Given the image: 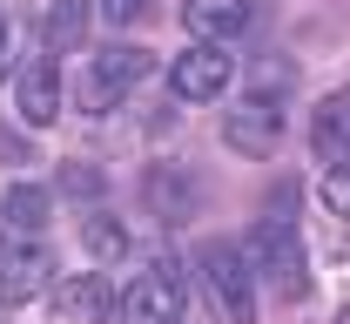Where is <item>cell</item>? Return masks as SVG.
<instances>
[{
  "label": "cell",
  "instance_id": "cell-12",
  "mask_svg": "<svg viewBox=\"0 0 350 324\" xmlns=\"http://www.w3.org/2000/svg\"><path fill=\"white\" fill-rule=\"evenodd\" d=\"M47 216H54V196H47L41 183H14L7 196H0V223H7L14 236H27V243H34V230H41Z\"/></svg>",
  "mask_w": 350,
  "mask_h": 324
},
{
  "label": "cell",
  "instance_id": "cell-7",
  "mask_svg": "<svg viewBox=\"0 0 350 324\" xmlns=\"http://www.w3.org/2000/svg\"><path fill=\"white\" fill-rule=\"evenodd\" d=\"M115 311H122V290L101 277V271L54 284V318H68V324H108Z\"/></svg>",
  "mask_w": 350,
  "mask_h": 324
},
{
  "label": "cell",
  "instance_id": "cell-13",
  "mask_svg": "<svg viewBox=\"0 0 350 324\" xmlns=\"http://www.w3.org/2000/svg\"><path fill=\"white\" fill-rule=\"evenodd\" d=\"M344 115H350V95H323V108H317V122H310V142H317V155L330 162V169H344Z\"/></svg>",
  "mask_w": 350,
  "mask_h": 324
},
{
  "label": "cell",
  "instance_id": "cell-16",
  "mask_svg": "<svg viewBox=\"0 0 350 324\" xmlns=\"http://www.w3.org/2000/svg\"><path fill=\"white\" fill-rule=\"evenodd\" d=\"M68 189H75V196H94V189H101V176H94V169H81V162H75V169H68Z\"/></svg>",
  "mask_w": 350,
  "mask_h": 324
},
{
  "label": "cell",
  "instance_id": "cell-8",
  "mask_svg": "<svg viewBox=\"0 0 350 324\" xmlns=\"http://www.w3.org/2000/svg\"><path fill=\"white\" fill-rule=\"evenodd\" d=\"M222 142L236 149V155H276V142H283V115L276 108H262V101H243V108H229L222 115Z\"/></svg>",
  "mask_w": 350,
  "mask_h": 324
},
{
  "label": "cell",
  "instance_id": "cell-3",
  "mask_svg": "<svg viewBox=\"0 0 350 324\" xmlns=\"http://www.w3.org/2000/svg\"><path fill=\"white\" fill-rule=\"evenodd\" d=\"M229 82H236V54H229V47H216V41H196L189 54H175V61H169L175 101H216Z\"/></svg>",
  "mask_w": 350,
  "mask_h": 324
},
{
  "label": "cell",
  "instance_id": "cell-11",
  "mask_svg": "<svg viewBox=\"0 0 350 324\" xmlns=\"http://www.w3.org/2000/svg\"><path fill=\"white\" fill-rule=\"evenodd\" d=\"M88 21H94L88 0H54L41 14V54H75L88 41Z\"/></svg>",
  "mask_w": 350,
  "mask_h": 324
},
{
  "label": "cell",
  "instance_id": "cell-14",
  "mask_svg": "<svg viewBox=\"0 0 350 324\" xmlns=\"http://www.w3.org/2000/svg\"><path fill=\"white\" fill-rule=\"evenodd\" d=\"M142 196H148V210H162L169 223H182V216L196 210V183H189V169H155Z\"/></svg>",
  "mask_w": 350,
  "mask_h": 324
},
{
  "label": "cell",
  "instance_id": "cell-4",
  "mask_svg": "<svg viewBox=\"0 0 350 324\" xmlns=\"http://www.w3.org/2000/svg\"><path fill=\"white\" fill-rule=\"evenodd\" d=\"M182 304H189L182 271H175V264H148V271L129 284V297H122V318L129 324H175Z\"/></svg>",
  "mask_w": 350,
  "mask_h": 324
},
{
  "label": "cell",
  "instance_id": "cell-9",
  "mask_svg": "<svg viewBox=\"0 0 350 324\" xmlns=\"http://www.w3.org/2000/svg\"><path fill=\"white\" fill-rule=\"evenodd\" d=\"M182 21H189V34L196 41H229V34H243L250 21H256V0H182Z\"/></svg>",
  "mask_w": 350,
  "mask_h": 324
},
{
  "label": "cell",
  "instance_id": "cell-2",
  "mask_svg": "<svg viewBox=\"0 0 350 324\" xmlns=\"http://www.w3.org/2000/svg\"><path fill=\"white\" fill-rule=\"evenodd\" d=\"M256 271L283 297H310V257H304V236H297V223H290V189L276 196V210L256 223Z\"/></svg>",
  "mask_w": 350,
  "mask_h": 324
},
{
  "label": "cell",
  "instance_id": "cell-18",
  "mask_svg": "<svg viewBox=\"0 0 350 324\" xmlns=\"http://www.w3.org/2000/svg\"><path fill=\"white\" fill-rule=\"evenodd\" d=\"M101 7H108V21H135V14H142L148 0H101Z\"/></svg>",
  "mask_w": 350,
  "mask_h": 324
},
{
  "label": "cell",
  "instance_id": "cell-10",
  "mask_svg": "<svg viewBox=\"0 0 350 324\" xmlns=\"http://www.w3.org/2000/svg\"><path fill=\"white\" fill-rule=\"evenodd\" d=\"M148 68H155V54H148V47H108V54L94 61V82H88V101H94V108H101V101H115V95L129 88V82H142Z\"/></svg>",
  "mask_w": 350,
  "mask_h": 324
},
{
  "label": "cell",
  "instance_id": "cell-19",
  "mask_svg": "<svg viewBox=\"0 0 350 324\" xmlns=\"http://www.w3.org/2000/svg\"><path fill=\"white\" fill-rule=\"evenodd\" d=\"M0 75H7V14H0Z\"/></svg>",
  "mask_w": 350,
  "mask_h": 324
},
{
  "label": "cell",
  "instance_id": "cell-17",
  "mask_svg": "<svg viewBox=\"0 0 350 324\" xmlns=\"http://www.w3.org/2000/svg\"><path fill=\"white\" fill-rule=\"evenodd\" d=\"M323 196H330V210L344 216V203H350V189H344V169H330V183H323Z\"/></svg>",
  "mask_w": 350,
  "mask_h": 324
},
{
  "label": "cell",
  "instance_id": "cell-1",
  "mask_svg": "<svg viewBox=\"0 0 350 324\" xmlns=\"http://www.w3.org/2000/svg\"><path fill=\"white\" fill-rule=\"evenodd\" d=\"M196 271L209 284V304H216L222 324H256V271L243 264V250L229 236H209L196 250Z\"/></svg>",
  "mask_w": 350,
  "mask_h": 324
},
{
  "label": "cell",
  "instance_id": "cell-6",
  "mask_svg": "<svg viewBox=\"0 0 350 324\" xmlns=\"http://www.w3.org/2000/svg\"><path fill=\"white\" fill-rule=\"evenodd\" d=\"M14 108H21L27 129H54V115H61V61H54V54L21 61V75H14Z\"/></svg>",
  "mask_w": 350,
  "mask_h": 324
},
{
  "label": "cell",
  "instance_id": "cell-5",
  "mask_svg": "<svg viewBox=\"0 0 350 324\" xmlns=\"http://www.w3.org/2000/svg\"><path fill=\"white\" fill-rule=\"evenodd\" d=\"M54 277V257L27 236H0V304H27Z\"/></svg>",
  "mask_w": 350,
  "mask_h": 324
},
{
  "label": "cell",
  "instance_id": "cell-15",
  "mask_svg": "<svg viewBox=\"0 0 350 324\" xmlns=\"http://www.w3.org/2000/svg\"><path fill=\"white\" fill-rule=\"evenodd\" d=\"M81 243L101 257V264H115V257H129V230L115 223V216H88V230H81Z\"/></svg>",
  "mask_w": 350,
  "mask_h": 324
}]
</instances>
